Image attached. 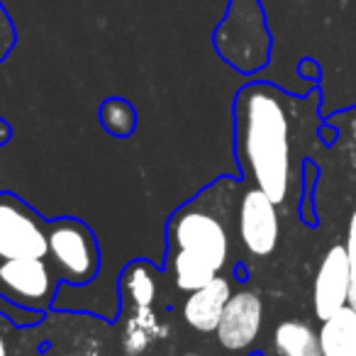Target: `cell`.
<instances>
[{"mask_svg": "<svg viewBox=\"0 0 356 356\" xmlns=\"http://www.w3.org/2000/svg\"><path fill=\"white\" fill-rule=\"evenodd\" d=\"M317 103V90L296 98L268 81L242 86L234 98V134L242 171L276 205L293 184V132L298 115Z\"/></svg>", "mask_w": 356, "mask_h": 356, "instance_id": "obj_1", "label": "cell"}, {"mask_svg": "<svg viewBox=\"0 0 356 356\" xmlns=\"http://www.w3.org/2000/svg\"><path fill=\"white\" fill-rule=\"evenodd\" d=\"M229 259V229L205 193L186 203L168 222V271L178 291H198L220 276Z\"/></svg>", "mask_w": 356, "mask_h": 356, "instance_id": "obj_2", "label": "cell"}, {"mask_svg": "<svg viewBox=\"0 0 356 356\" xmlns=\"http://www.w3.org/2000/svg\"><path fill=\"white\" fill-rule=\"evenodd\" d=\"M218 54L239 74H257L271 59V32L261 0H229L213 35Z\"/></svg>", "mask_w": 356, "mask_h": 356, "instance_id": "obj_3", "label": "cell"}, {"mask_svg": "<svg viewBox=\"0 0 356 356\" xmlns=\"http://www.w3.org/2000/svg\"><path fill=\"white\" fill-rule=\"evenodd\" d=\"M56 278L71 286H86L100 268V249L95 234L76 218H59L49 222V254Z\"/></svg>", "mask_w": 356, "mask_h": 356, "instance_id": "obj_4", "label": "cell"}, {"mask_svg": "<svg viewBox=\"0 0 356 356\" xmlns=\"http://www.w3.org/2000/svg\"><path fill=\"white\" fill-rule=\"evenodd\" d=\"M49 222L22 198L0 193V261L10 259H47Z\"/></svg>", "mask_w": 356, "mask_h": 356, "instance_id": "obj_5", "label": "cell"}, {"mask_svg": "<svg viewBox=\"0 0 356 356\" xmlns=\"http://www.w3.org/2000/svg\"><path fill=\"white\" fill-rule=\"evenodd\" d=\"M54 268L47 259L0 261V296L25 310H47L56 293Z\"/></svg>", "mask_w": 356, "mask_h": 356, "instance_id": "obj_6", "label": "cell"}, {"mask_svg": "<svg viewBox=\"0 0 356 356\" xmlns=\"http://www.w3.org/2000/svg\"><path fill=\"white\" fill-rule=\"evenodd\" d=\"M281 237L278 205L261 188H247L239 200V239L252 257H268L276 252Z\"/></svg>", "mask_w": 356, "mask_h": 356, "instance_id": "obj_7", "label": "cell"}, {"mask_svg": "<svg viewBox=\"0 0 356 356\" xmlns=\"http://www.w3.org/2000/svg\"><path fill=\"white\" fill-rule=\"evenodd\" d=\"M122 298L129 307L137 310V317L127 322V349L129 354H139L149 344V332L156 325V317L149 312L156 298V281L152 266L147 261H137L122 276Z\"/></svg>", "mask_w": 356, "mask_h": 356, "instance_id": "obj_8", "label": "cell"}, {"mask_svg": "<svg viewBox=\"0 0 356 356\" xmlns=\"http://www.w3.org/2000/svg\"><path fill=\"white\" fill-rule=\"evenodd\" d=\"M351 300V268L344 244H334L320 261L312 286V307L317 320H327Z\"/></svg>", "mask_w": 356, "mask_h": 356, "instance_id": "obj_9", "label": "cell"}, {"mask_svg": "<svg viewBox=\"0 0 356 356\" xmlns=\"http://www.w3.org/2000/svg\"><path fill=\"white\" fill-rule=\"evenodd\" d=\"M264 325V302L254 291L232 293L227 307L220 320L218 334L220 344L229 351H244L257 341Z\"/></svg>", "mask_w": 356, "mask_h": 356, "instance_id": "obj_10", "label": "cell"}, {"mask_svg": "<svg viewBox=\"0 0 356 356\" xmlns=\"http://www.w3.org/2000/svg\"><path fill=\"white\" fill-rule=\"evenodd\" d=\"M232 298V283L225 276H215L210 283H205L198 291H191L184 302V320L195 332H210L218 330L222 312Z\"/></svg>", "mask_w": 356, "mask_h": 356, "instance_id": "obj_11", "label": "cell"}, {"mask_svg": "<svg viewBox=\"0 0 356 356\" xmlns=\"http://www.w3.org/2000/svg\"><path fill=\"white\" fill-rule=\"evenodd\" d=\"M322 356H356V310L341 307L332 317L322 320L320 327Z\"/></svg>", "mask_w": 356, "mask_h": 356, "instance_id": "obj_12", "label": "cell"}, {"mask_svg": "<svg viewBox=\"0 0 356 356\" xmlns=\"http://www.w3.org/2000/svg\"><path fill=\"white\" fill-rule=\"evenodd\" d=\"M273 346L278 356H322L320 332L302 320H286L273 332Z\"/></svg>", "mask_w": 356, "mask_h": 356, "instance_id": "obj_13", "label": "cell"}, {"mask_svg": "<svg viewBox=\"0 0 356 356\" xmlns=\"http://www.w3.org/2000/svg\"><path fill=\"white\" fill-rule=\"evenodd\" d=\"M100 122L115 137H127L137 127V113L124 98H108L100 105Z\"/></svg>", "mask_w": 356, "mask_h": 356, "instance_id": "obj_14", "label": "cell"}, {"mask_svg": "<svg viewBox=\"0 0 356 356\" xmlns=\"http://www.w3.org/2000/svg\"><path fill=\"white\" fill-rule=\"evenodd\" d=\"M15 44H17L15 22H13L10 13H8V8L3 6V0H0V64L10 56V51L15 49Z\"/></svg>", "mask_w": 356, "mask_h": 356, "instance_id": "obj_15", "label": "cell"}, {"mask_svg": "<svg viewBox=\"0 0 356 356\" xmlns=\"http://www.w3.org/2000/svg\"><path fill=\"white\" fill-rule=\"evenodd\" d=\"M346 257H349V268H351V300L349 305L356 307V210L351 213L349 220V232H346Z\"/></svg>", "mask_w": 356, "mask_h": 356, "instance_id": "obj_16", "label": "cell"}, {"mask_svg": "<svg viewBox=\"0 0 356 356\" xmlns=\"http://www.w3.org/2000/svg\"><path fill=\"white\" fill-rule=\"evenodd\" d=\"M0 356H10V349H8V325L3 315H0Z\"/></svg>", "mask_w": 356, "mask_h": 356, "instance_id": "obj_17", "label": "cell"}, {"mask_svg": "<svg viewBox=\"0 0 356 356\" xmlns=\"http://www.w3.org/2000/svg\"><path fill=\"white\" fill-rule=\"evenodd\" d=\"M10 139V124L6 122V120H0V147Z\"/></svg>", "mask_w": 356, "mask_h": 356, "instance_id": "obj_18", "label": "cell"}, {"mask_svg": "<svg viewBox=\"0 0 356 356\" xmlns=\"http://www.w3.org/2000/svg\"><path fill=\"white\" fill-rule=\"evenodd\" d=\"M184 356H200V354H184Z\"/></svg>", "mask_w": 356, "mask_h": 356, "instance_id": "obj_19", "label": "cell"}, {"mask_svg": "<svg viewBox=\"0 0 356 356\" xmlns=\"http://www.w3.org/2000/svg\"><path fill=\"white\" fill-rule=\"evenodd\" d=\"M64 356H74V354H64Z\"/></svg>", "mask_w": 356, "mask_h": 356, "instance_id": "obj_20", "label": "cell"}, {"mask_svg": "<svg viewBox=\"0 0 356 356\" xmlns=\"http://www.w3.org/2000/svg\"><path fill=\"white\" fill-rule=\"evenodd\" d=\"M354 310H356V307H354Z\"/></svg>", "mask_w": 356, "mask_h": 356, "instance_id": "obj_21", "label": "cell"}]
</instances>
